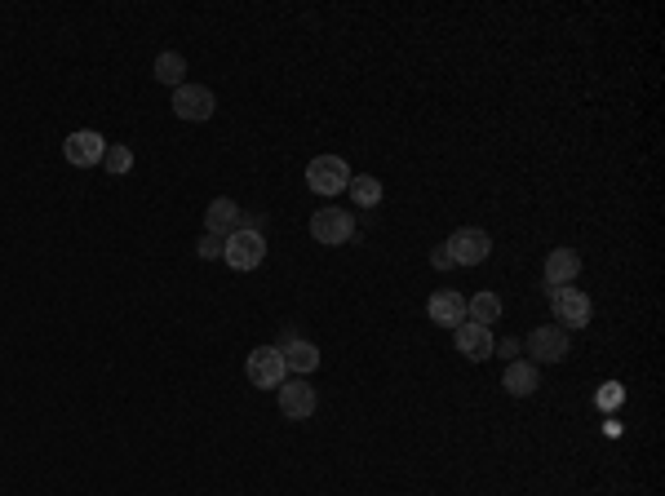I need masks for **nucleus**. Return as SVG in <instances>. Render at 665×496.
<instances>
[{
	"mask_svg": "<svg viewBox=\"0 0 665 496\" xmlns=\"http://www.w3.org/2000/svg\"><path fill=\"white\" fill-rule=\"evenodd\" d=\"M182 76H187V62H182V54H160L156 58V80H160V85L182 89Z\"/></svg>",
	"mask_w": 665,
	"mask_h": 496,
	"instance_id": "nucleus-19",
	"label": "nucleus"
},
{
	"mask_svg": "<svg viewBox=\"0 0 665 496\" xmlns=\"http://www.w3.org/2000/svg\"><path fill=\"white\" fill-rule=\"evenodd\" d=\"M426 310H431V319H435L439 328H462L466 324V297L462 293H448V288H444V293H435Z\"/></svg>",
	"mask_w": 665,
	"mask_h": 496,
	"instance_id": "nucleus-14",
	"label": "nucleus"
},
{
	"mask_svg": "<svg viewBox=\"0 0 665 496\" xmlns=\"http://www.w3.org/2000/svg\"><path fill=\"white\" fill-rule=\"evenodd\" d=\"M196 253L204 257V262H209V257H222V240L218 235H204V240L196 244Z\"/></svg>",
	"mask_w": 665,
	"mask_h": 496,
	"instance_id": "nucleus-21",
	"label": "nucleus"
},
{
	"mask_svg": "<svg viewBox=\"0 0 665 496\" xmlns=\"http://www.w3.org/2000/svg\"><path fill=\"white\" fill-rule=\"evenodd\" d=\"M501 386L510 390L515 399H528L532 390L541 386V377H537V364H528V359H515V364L506 368V377H501Z\"/></svg>",
	"mask_w": 665,
	"mask_h": 496,
	"instance_id": "nucleus-16",
	"label": "nucleus"
},
{
	"mask_svg": "<svg viewBox=\"0 0 665 496\" xmlns=\"http://www.w3.org/2000/svg\"><path fill=\"white\" fill-rule=\"evenodd\" d=\"M244 372H249V381L258 390H280L284 386V355H280V346H258L249 355V364H244Z\"/></svg>",
	"mask_w": 665,
	"mask_h": 496,
	"instance_id": "nucleus-4",
	"label": "nucleus"
},
{
	"mask_svg": "<svg viewBox=\"0 0 665 496\" xmlns=\"http://www.w3.org/2000/svg\"><path fill=\"white\" fill-rule=\"evenodd\" d=\"M550 310H555L559 328H586L590 324V297L577 288H550Z\"/></svg>",
	"mask_w": 665,
	"mask_h": 496,
	"instance_id": "nucleus-6",
	"label": "nucleus"
},
{
	"mask_svg": "<svg viewBox=\"0 0 665 496\" xmlns=\"http://www.w3.org/2000/svg\"><path fill=\"white\" fill-rule=\"evenodd\" d=\"M280 412L289 421H306L315 412V390H311V381L298 377V381H284V390H280Z\"/></svg>",
	"mask_w": 665,
	"mask_h": 496,
	"instance_id": "nucleus-10",
	"label": "nucleus"
},
{
	"mask_svg": "<svg viewBox=\"0 0 665 496\" xmlns=\"http://www.w3.org/2000/svg\"><path fill=\"white\" fill-rule=\"evenodd\" d=\"M311 235L320 244H329V248H337V244H346L355 235V217L346 213V209H320L311 217Z\"/></svg>",
	"mask_w": 665,
	"mask_h": 496,
	"instance_id": "nucleus-8",
	"label": "nucleus"
},
{
	"mask_svg": "<svg viewBox=\"0 0 665 496\" xmlns=\"http://www.w3.org/2000/svg\"><path fill=\"white\" fill-rule=\"evenodd\" d=\"M173 111H178V120H213V111H218V98H213L209 85H182L173 89Z\"/></svg>",
	"mask_w": 665,
	"mask_h": 496,
	"instance_id": "nucleus-5",
	"label": "nucleus"
},
{
	"mask_svg": "<svg viewBox=\"0 0 665 496\" xmlns=\"http://www.w3.org/2000/svg\"><path fill=\"white\" fill-rule=\"evenodd\" d=\"M102 164H107V178H125V173L133 169V151L129 147H107V155H102Z\"/></svg>",
	"mask_w": 665,
	"mask_h": 496,
	"instance_id": "nucleus-20",
	"label": "nucleus"
},
{
	"mask_svg": "<svg viewBox=\"0 0 665 496\" xmlns=\"http://www.w3.org/2000/svg\"><path fill=\"white\" fill-rule=\"evenodd\" d=\"M346 191L355 195V204H360V209H373V204H382V182L368 178V173L351 178V186H346Z\"/></svg>",
	"mask_w": 665,
	"mask_h": 496,
	"instance_id": "nucleus-18",
	"label": "nucleus"
},
{
	"mask_svg": "<svg viewBox=\"0 0 665 496\" xmlns=\"http://www.w3.org/2000/svg\"><path fill=\"white\" fill-rule=\"evenodd\" d=\"M431 262H435V271H448V266H453V257H448V248L439 244L435 253H431Z\"/></svg>",
	"mask_w": 665,
	"mask_h": 496,
	"instance_id": "nucleus-22",
	"label": "nucleus"
},
{
	"mask_svg": "<svg viewBox=\"0 0 665 496\" xmlns=\"http://www.w3.org/2000/svg\"><path fill=\"white\" fill-rule=\"evenodd\" d=\"M444 248H448V257H453V266H479L493 253V240H488V231H479V226H462V231L448 235Z\"/></svg>",
	"mask_w": 665,
	"mask_h": 496,
	"instance_id": "nucleus-3",
	"label": "nucleus"
},
{
	"mask_svg": "<svg viewBox=\"0 0 665 496\" xmlns=\"http://www.w3.org/2000/svg\"><path fill=\"white\" fill-rule=\"evenodd\" d=\"M528 355H532V359H541V364H559V359H568V355H572V346H568V328H559V324L532 328V337H528Z\"/></svg>",
	"mask_w": 665,
	"mask_h": 496,
	"instance_id": "nucleus-7",
	"label": "nucleus"
},
{
	"mask_svg": "<svg viewBox=\"0 0 665 496\" xmlns=\"http://www.w3.org/2000/svg\"><path fill=\"white\" fill-rule=\"evenodd\" d=\"M204 226H209V235H218V240H227L231 231H240L244 226V213L240 204L227 200V195H218V200L209 204V213H204Z\"/></svg>",
	"mask_w": 665,
	"mask_h": 496,
	"instance_id": "nucleus-12",
	"label": "nucleus"
},
{
	"mask_svg": "<svg viewBox=\"0 0 665 496\" xmlns=\"http://www.w3.org/2000/svg\"><path fill=\"white\" fill-rule=\"evenodd\" d=\"M581 271V257L572 253V248H555V253L546 257V284L550 288H568L572 279Z\"/></svg>",
	"mask_w": 665,
	"mask_h": 496,
	"instance_id": "nucleus-15",
	"label": "nucleus"
},
{
	"mask_svg": "<svg viewBox=\"0 0 665 496\" xmlns=\"http://www.w3.org/2000/svg\"><path fill=\"white\" fill-rule=\"evenodd\" d=\"M280 355H284V368H293L298 377H306V372L320 368V346H311V341H302V337H293V333H284Z\"/></svg>",
	"mask_w": 665,
	"mask_h": 496,
	"instance_id": "nucleus-13",
	"label": "nucleus"
},
{
	"mask_svg": "<svg viewBox=\"0 0 665 496\" xmlns=\"http://www.w3.org/2000/svg\"><path fill=\"white\" fill-rule=\"evenodd\" d=\"M603 403H608V408H612V403H621V386H603L599 390V408H603Z\"/></svg>",
	"mask_w": 665,
	"mask_h": 496,
	"instance_id": "nucleus-23",
	"label": "nucleus"
},
{
	"mask_svg": "<svg viewBox=\"0 0 665 496\" xmlns=\"http://www.w3.org/2000/svg\"><path fill=\"white\" fill-rule=\"evenodd\" d=\"M222 257H227L235 271H258L262 257H266L262 231H253V226H240V231H231L227 240H222Z\"/></svg>",
	"mask_w": 665,
	"mask_h": 496,
	"instance_id": "nucleus-2",
	"label": "nucleus"
},
{
	"mask_svg": "<svg viewBox=\"0 0 665 496\" xmlns=\"http://www.w3.org/2000/svg\"><path fill=\"white\" fill-rule=\"evenodd\" d=\"M306 186H311L315 195H342L346 186H351V164H346L342 155H315V160L306 164Z\"/></svg>",
	"mask_w": 665,
	"mask_h": 496,
	"instance_id": "nucleus-1",
	"label": "nucleus"
},
{
	"mask_svg": "<svg viewBox=\"0 0 665 496\" xmlns=\"http://www.w3.org/2000/svg\"><path fill=\"white\" fill-rule=\"evenodd\" d=\"M63 155L76 164V169H94V164H102V155H107V138L94 133V129H80L63 142Z\"/></svg>",
	"mask_w": 665,
	"mask_h": 496,
	"instance_id": "nucleus-9",
	"label": "nucleus"
},
{
	"mask_svg": "<svg viewBox=\"0 0 665 496\" xmlns=\"http://www.w3.org/2000/svg\"><path fill=\"white\" fill-rule=\"evenodd\" d=\"M453 341H457V355H466L470 364H484V359L493 355V333L479 328V324H470V319L462 328H453Z\"/></svg>",
	"mask_w": 665,
	"mask_h": 496,
	"instance_id": "nucleus-11",
	"label": "nucleus"
},
{
	"mask_svg": "<svg viewBox=\"0 0 665 496\" xmlns=\"http://www.w3.org/2000/svg\"><path fill=\"white\" fill-rule=\"evenodd\" d=\"M466 319L470 324H479V328H488L493 319H501V302H497V293H475L466 302Z\"/></svg>",
	"mask_w": 665,
	"mask_h": 496,
	"instance_id": "nucleus-17",
	"label": "nucleus"
}]
</instances>
